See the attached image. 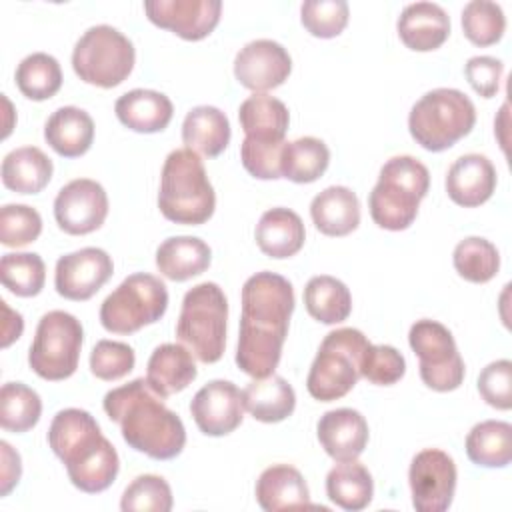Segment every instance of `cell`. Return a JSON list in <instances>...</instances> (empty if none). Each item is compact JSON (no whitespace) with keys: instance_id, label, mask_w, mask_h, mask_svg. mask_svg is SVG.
Returning a JSON list of instances; mask_svg holds the SVG:
<instances>
[{"instance_id":"15","label":"cell","mask_w":512,"mask_h":512,"mask_svg":"<svg viewBox=\"0 0 512 512\" xmlns=\"http://www.w3.org/2000/svg\"><path fill=\"white\" fill-rule=\"evenodd\" d=\"M112 272L114 264L108 252L86 246L58 258L54 286L56 292L68 300H88L110 280Z\"/></svg>"},{"instance_id":"24","label":"cell","mask_w":512,"mask_h":512,"mask_svg":"<svg viewBox=\"0 0 512 512\" xmlns=\"http://www.w3.org/2000/svg\"><path fill=\"white\" fill-rule=\"evenodd\" d=\"M114 112L126 128L152 134L164 130L170 124L174 106L170 98L158 90L134 88L116 100Z\"/></svg>"},{"instance_id":"3","label":"cell","mask_w":512,"mask_h":512,"mask_svg":"<svg viewBox=\"0 0 512 512\" xmlns=\"http://www.w3.org/2000/svg\"><path fill=\"white\" fill-rule=\"evenodd\" d=\"M48 444L64 462L70 482L86 494L106 490L118 476L116 448L100 432L96 418L82 408L56 412L48 428Z\"/></svg>"},{"instance_id":"47","label":"cell","mask_w":512,"mask_h":512,"mask_svg":"<svg viewBox=\"0 0 512 512\" xmlns=\"http://www.w3.org/2000/svg\"><path fill=\"white\" fill-rule=\"evenodd\" d=\"M284 142H260L246 138L240 144V160L242 166L260 180H276L282 178L280 172V154L284 148Z\"/></svg>"},{"instance_id":"27","label":"cell","mask_w":512,"mask_h":512,"mask_svg":"<svg viewBox=\"0 0 512 512\" xmlns=\"http://www.w3.org/2000/svg\"><path fill=\"white\" fill-rule=\"evenodd\" d=\"M314 226L326 236H346L360 224V202L348 186H328L310 202Z\"/></svg>"},{"instance_id":"34","label":"cell","mask_w":512,"mask_h":512,"mask_svg":"<svg viewBox=\"0 0 512 512\" xmlns=\"http://www.w3.org/2000/svg\"><path fill=\"white\" fill-rule=\"evenodd\" d=\"M468 458L484 468H504L512 460V426L504 420H484L466 436Z\"/></svg>"},{"instance_id":"1","label":"cell","mask_w":512,"mask_h":512,"mask_svg":"<svg viewBox=\"0 0 512 512\" xmlns=\"http://www.w3.org/2000/svg\"><path fill=\"white\" fill-rule=\"evenodd\" d=\"M236 364L252 378L274 374L294 312V288L276 272H256L242 286Z\"/></svg>"},{"instance_id":"49","label":"cell","mask_w":512,"mask_h":512,"mask_svg":"<svg viewBox=\"0 0 512 512\" xmlns=\"http://www.w3.org/2000/svg\"><path fill=\"white\" fill-rule=\"evenodd\" d=\"M464 74L470 86L482 96L492 98L500 88L504 74V62L494 56H472L464 64Z\"/></svg>"},{"instance_id":"2","label":"cell","mask_w":512,"mask_h":512,"mask_svg":"<svg viewBox=\"0 0 512 512\" xmlns=\"http://www.w3.org/2000/svg\"><path fill=\"white\" fill-rule=\"evenodd\" d=\"M162 400L146 378L112 388L102 400L108 418L120 424L124 442L154 460L176 458L186 444L180 416Z\"/></svg>"},{"instance_id":"40","label":"cell","mask_w":512,"mask_h":512,"mask_svg":"<svg viewBox=\"0 0 512 512\" xmlns=\"http://www.w3.org/2000/svg\"><path fill=\"white\" fill-rule=\"evenodd\" d=\"M4 288L16 296H36L44 288L46 266L36 252H6L0 260Z\"/></svg>"},{"instance_id":"35","label":"cell","mask_w":512,"mask_h":512,"mask_svg":"<svg viewBox=\"0 0 512 512\" xmlns=\"http://www.w3.org/2000/svg\"><path fill=\"white\" fill-rule=\"evenodd\" d=\"M304 306L314 320L338 324L350 316L352 294L348 286L334 276H312L304 288Z\"/></svg>"},{"instance_id":"8","label":"cell","mask_w":512,"mask_h":512,"mask_svg":"<svg viewBox=\"0 0 512 512\" xmlns=\"http://www.w3.org/2000/svg\"><path fill=\"white\" fill-rule=\"evenodd\" d=\"M368 338L358 328H336L324 336L312 360L306 388L314 400L332 402L346 396L360 378V360Z\"/></svg>"},{"instance_id":"48","label":"cell","mask_w":512,"mask_h":512,"mask_svg":"<svg viewBox=\"0 0 512 512\" xmlns=\"http://www.w3.org/2000/svg\"><path fill=\"white\" fill-rule=\"evenodd\" d=\"M478 392L498 410L512 408V362L508 358L486 364L478 376Z\"/></svg>"},{"instance_id":"41","label":"cell","mask_w":512,"mask_h":512,"mask_svg":"<svg viewBox=\"0 0 512 512\" xmlns=\"http://www.w3.org/2000/svg\"><path fill=\"white\" fill-rule=\"evenodd\" d=\"M462 30L476 46L496 44L506 30V16L500 4L492 0H470L462 8Z\"/></svg>"},{"instance_id":"22","label":"cell","mask_w":512,"mask_h":512,"mask_svg":"<svg viewBox=\"0 0 512 512\" xmlns=\"http://www.w3.org/2000/svg\"><path fill=\"white\" fill-rule=\"evenodd\" d=\"M196 374L198 370L192 352L174 342L156 346L146 364V380L150 388L162 398L182 392L188 384L194 382Z\"/></svg>"},{"instance_id":"20","label":"cell","mask_w":512,"mask_h":512,"mask_svg":"<svg viewBox=\"0 0 512 512\" xmlns=\"http://www.w3.org/2000/svg\"><path fill=\"white\" fill-rule=\"evenodd\" d=\"M496 188V168L484 154H464L452 162L446 174V192L464 208L484 204Z\"/></svg>"},{"instance_id":"37","label":"cell","mask_w":512,"mask_h":512,"mask_svg":"<svg viewBox=\"0 0 512 512\" xmlns=\"http://www.w3.org/2000/svg\"><path fill=\"white\" fill-rule=\"evenodd\" d=\"M16 86L30 100H46L62 86L60 62L46 52H32L16 68Z\"/></svg>"},{"instance_id":"33","label":"cell","mask_w":512,"mask_h":512,"mask_svg":"<svg viewBox=\"0 0 512 512\" xmlns=\"http://www.w3.org/2000/svg\"><path fill=\"white\" fill-rule=\"evenodd\" d=\"M326 494L342 510H364L374 496V482L364 464L358 460L338 462L326 476Z\"/></svg>"},{"instance_id":"4","label":"cell","mask_w":512,"mask_h":512,"mask_svg":"<svg viewBox=\"0 0 512 512\" xmlns=\"http://www.w3.org/2000/svg\"><path fill=\"white\" fill-rule=\"evenodd\" d=\"M158 208L176 224H204L216 208V194L204 162L188 148L172 150L162 166Z\"/></svg>"},{"instance_id":"25","label":"cell","mask_w":512,"mask_h":512,"mask_svg":"<svg viewBox=\"0 0 512 512\" xmlns=\"http://www.w3.org/2000/svg\"><path fill=\"white\" fill-rule=\"evenodd\" d=\"M44 138L56 154L78 158L92 146L94 120L78 106H60L46 120Z\"/></svg>"},{"instance_id":"21","label":"cell","mask_w":512,"mask_h":512,"mask_svg":"<svg viewBox=\"0 0 512 512\" xmlns=\"http://www.w3.org/2000/svg\"><path fill=\"white\" fill-rule=\"evenodd\" d=\"M400 40L416 52H428L442 46L450 34V16L428 0L406 4L396 22Z\"/></svg>"},{"instance_id":"29","label":"cell","mask_w":512,"mask_h":512,"mask_svg":"<svg viewBox=\"0 0 512 512\" xmlns=\"http://www.w3.org/2000/svg\"><path fill=\"white\" fill-rule=\"evenodd\" d=\"M212 262L210 246L196 236H170L156 248V268L174 282L202 274Z\"/></svg>"},{"instance_id":"17","label":"cell","mask_w":512,"mask_h":512,"mask_svg":"<svg viewBox=\"0 0 512 512\" xmlns=\"http://www.w3.org/2000/svg\"><path fill=\"white\" fill-rule=\"evenodd\" d=\"M190 412L206 436H226L242 424V390L230 380H210L194 394Z\"/></svg>"},{"instance_id":"10","label":"cell","mask_w":512,"mask_h":512,"mask_svg":"<svg viewBox=\"0 0 512 512\" xmlns=\"http://www.w3.org/2000/svg\"><path fill=\"white\" fill-rule=\"evenodd\" d=\"M168 308L166 284L148 272L126 276L100 306V324L114 334H132L158 322Z\"/></svg>"},{"instance_id":"26","label":"cell","mask_w":512,"mask_h":512,"mask_svg":"<svg viewBox=\"0 0 512 512\" xmlns=\"http://www.w3.org/2000/svg\"><path fill=\"white\" fill-rule=\"evenodd\" d=\"M258 248L270 258H290L294 256L306 240V230L302 218L290 208H270L266 210L254 230Z\"/></svg>"},{"instance_id":"5","label":"cell","mask_w":512,"mask_h":512,"mask_svg":"<svg viewBox=\"0 0 512 512\" xmlns=\"http://www.w3.org/2000/svg\"><path fill=\"white\" fill-rule=\"evenodd\" d=\"M428 186V168L418 158L408 154L388 158L368 196L372 220L384 230H406L414 222Z\"/></svg>"},{"instance_id":"38","label":"cell","mask_w":512,"mask_h":512,"mask_svg":"<svg viewBox=\"0 0 512 512\" xmlns=\"http://www.w3.org/2000/svg\"><path fill=\"white\" fill-rule=\"evenodd\" d=\"M456 272L474 284H484L498 274L500 254L498 248L480 236H468L460 240L452 252Z\"/></svg>"},{"instance_id":"23","label":"cell","mask_w":512,"mask_h":512,"mask_svg":"<svg viewBox=\"0 0 512 512\" xmlns=\"http://www.w3.org/2000/svg\"><path fill=\"white\" fill-rule=\"evenodd\" d=\"M256 502L266 512L308 508L310 492L304 476L290 464H272L256 480Z\"/></svg>"},{"instance_id":"11","label":"cell","mask_w":512,"mask_h":512,"mask_svg":"<svg viewBox=\"0 0 512 512\" xmlns=\"http://www.w3.org/2000/svg\"><path fill=\"white\" fill-rule=\"evenodd\" d=\"M82 340L84 330L76 316L64 310H50L36 326L28 364L44 380H66L78 368Z\"/></svg>"},{"instance_id":"45","label":"cell","mask_w":512,"mask_h":512,"mask_svg":"<svg viewBox=\"0 0 512 512\" xmlns=\"http://www.w3.org/2000/svg\"><path fill=\"white\" fill-rule=\"evenodd\" d=\"M360 376L378 386L396 384L406 372L404 356L390 344H368L362 354Z\"/></svg>"},{"instance_id":"39","label":"cell","mask_w":512,"mask_h":512,"mask_svg":"<svg viewBox=\"0 0 512 512\" xmlns=\"http://www.w3.org/2000/svg\"><path fill=\"white\" fill-rule=\"evenodd\" d=\"M42 414V400L36 390L22 382H6L0 390V424L10 432L34 428Z\"/></svg>"},{"instance_id":"42","label":"cell","mask_w":512,"mask_h":512,"mask_svg":"<svg viewBox=\"0 0 512 512\" xmlns=\"http://www.w3.org/2000/svg\"><path fill=\"white\" fill-rule=\"evenodd\" d=\"M172 504L170 484L156 474L136 476L126 486L120 500L124 512H170Z\"/></svg>"},{"instance_id":"50","label":"cell","mask_w":512,"mask_h":512,"mask_svg":"<svg viewBox=\"0 0 512 512\" xmlns=\"http://www.w3.org/2000/svg\"><path fill=\"white\" fill-rule=\"evenodd\" d=\"M0 496H8L10 490L18 484L22 474V460L20 454L6 442H0Z\"/></svg>"},{"instance_id":"7","label":"cell","mask_w":512,"mask_h":512,"mask_svg":"<svg viewBox=\"0 0 512 512\" xmlns=\"http://www.w3.org/2000/svg\"><path fill=\"white\" fill-rule=\"evenodd\" d=\"M228 300L216 282L192 286L176 322L178 340L204 364L218 362L226 346Z\"/></svg>"},{"instance_id":"30","label":"cell","mask_w":512,"mask_h":512,"mask_svg":"<svg viewBox=\"0 0 512 512\" xmlns=\"http://www.w3.org/2000/svg\"><path fill=\"white\" fill-rule=\"evenodd\" d=\"M242 404L256 420L274 424L286 420L294 412L296 394L286 378L270 374L266 378H254L242 390Z\"/></svg>"},{"instance_id":"32","label":"cell","mask_w":512,"mask_h":512,"mask_svg":"<svg viewBox=\"0 0 512 512\" xmlns=\"http://www.w3.org/2000/svg\"><path fill=\"white\" fill-rule=\"evenodd\" d=\"M52 170V160L40 148H14L2 160V184L18 194H36L48 186Z\"/></svg>"},{"instance_id":"19","label":"cell","mask_w":512,"mask_h":512,"mask_svg":"<svg viewBox=\"0 0 512 512\" xmlns=\"http://www.w3.org/2000/svg\"><path fill=\"white\" fill-rule=\"evenodd\" d=\"M318 440L324 452L338 460H356L368 444V422L354 408H334L320 416L316 424Z\"/></svg>"},{"instance_id":"6","label":"cell","mask_w":512,"mask_h":512,"mask_svg":"<svg viewBox=\"0 0 512 512\" xmlns=\"http://www.w3.org/2000/svg\"><path fill=\"white\" fill-rule=\"evenodd\" d=\"M476 124L474 102L456 88H434L414 102L408 114L412 138L430 152H442L470 134Z\"/></svg>"},{"instance_id":"43","label":"cell","mask_w":512,"mask_h":512,"mask_svg":"<svg viewBox=\"0 0 512 512\" xmlns=\"http://www.w3.org/2000/svg\"><path fill=\"white\" fill-rule=\"evenodd\" d=\"M346 0H306L300 6V20L304 28L318 38H334L348 24Z\"/></svg>"},{"instance_id":"16","label":"cell","mask_w":512,"mask_h":512,"mask_svg":"<svg viewBox=\"0 0 512 512\" xmlns=\"http://www.w3.org/2000/svg\"><path fill=\"white\" fill-rule=\"evenodd\" d=\"M292 70L288 50L270 38H256L244 44L234 58L236 80L254 92L280 86Z\"/></svg>"},{"instance_id":"9","label":"cell","mask_w":512,"mask_h":512,"mask_svg":"<svg viewBox=\"0 0 512 512\" xmlns=\"http://www.w3.org/2000/svg\"><path fill=\"white\" fill-rule=\"evenodd\" d=\"M134 60V44L110 24L90 26L72 50V68L76 76L82 82L100 88L122 84L132 72Z\"/></svg>"},{"instance_id":"44","label":"cell","mask_w":512,"mask_h":512,"mask_svg":"<svg viewBox=\"0 0 512 512\" xmlns=\"http://www.w3.org/2000/svg\"><path fill=\"white\" fill-rule=\"evenodd\" d=\"M42 232L38 210L26 204H4L0 208V242L4 246H26Z\"/></svg>"},{"instance_id":"31","label":"cell","mask_w":512,"mask_h":512,"mask_svg":"<svg viewBox=\"0 0 512 512\" xmlns=\"http://www.w3.org/2000/svg\"><path fill=\"white\" fill-rule=\"evenodd\" d=\"M238 120L246 138L260 142H284L290 114L282 100L254 92L240 104Z\"/></svg>"},{"instance_id":"36","label":"cell","mask_w":512,"mask_h":512,"mask_svg":"<svg viewBox=\"0 0 512 512\" xmlns=\"http://www.w3.org/2000/svg\"><path fill=\"white\" fill-rule=\"evenodd\" d=\"M330 164L328 146L316 136H300L286 142L280 154V172L296 184L318 180Z\"/></svg>"},{"instance_id":"51","label":"cell","mask_w":512,"mask_h":512,"mask_svg":"<svg viewBox=\"0 0 512 512\" xmlns=\"http://www.w3.org/2000/svg\"><path fill=\"white\" fill-rule=\"evenodd\" d=\"M2 312H4V322H2V348L10 346L14 340L20 338L22 330H24V320L20 316V312H14L8 308V304L4 300H0Z\"/></svg>"},{"instance_id":"14","label":"cell","mask_w":512,"mask_h":512,"mask_svg":"<svg viewBox=\"0 0 512 512\" xmlns=\"http://www.w3.org/2000/svg\"><path fill=\"white\" fill-rule=\"evenodd\" d=\"M108 216V194L92 178H76L64 184L54 198V218L66 234L82 236L98 230Z\"/></svg>"},{"instance_id":"13","label":"cell","mask_w":512,"mask_h":512,"mask_svg":"<svg viewBox=\"0 0 512 512\" xmlns=\"http://www.w3.org/2000/svg\"><path fill=\"white\" fill-rule=\"evenodd\" d=\"M456 480V464L450 454L438 448L420 450L408 470L412 506L416 512L448 510L454 500Z\"/></svg>"},{"instance_id":"12","label":"cell","mask_w":512,"mask_h":512,"mask_svg":"<svg viewBox=\"0 0 512 512\" xmlns=\"http://www.w3.org/2000/svg\"><path fill=\"white\" fill-rule=\"evenodd\" d=\"M408 342L420 360L422 382L436 392L456 390L464 380V360L452 332L436 320H416L410 326Z\"/></svg>"},{"instance_id":"46","label":"cell","mask_w":512,"mask_h":512,"mask_svg":"<svg viewBox=\"0 0 512 512\" xmlns=\"http://www.w3.org/2000/svg\"><path fill=\"white\" fill-rule=\"evenodd\" d=\"M136 364L132 346L118 340H98L90 352V370L96 378L112 382L124 378Z\"/></svg>"},{"instance_id":"18","label":"cell","mask_w":512,"mask_h":512,"mask_svg":"<svg viewBox=\"0 0 512 512\" xmlns=\"http://www.w3.org/2000/svg\"><path fill=\"white\" fill-rule=\"evenodd\" d=\"M144 10L150 22L172 30L184 40L208 36L222 12L220 0H146Z\"/></svg>"},{"instance_id":"28","label":"cell","mask_w":512,"mask_h":512,"mask_svg":"<svg viewBox=\"0 0 512 512\" xmlns=\"http://www.w3.org/2000/svg\"><path fill=\"white\" fill-rule=\"evenodd\" d=\"M182 142L188 150L208 158L222 154L230 142L228 116L216 106H194L184 116Z\"/></svg>"}]
</instances>
